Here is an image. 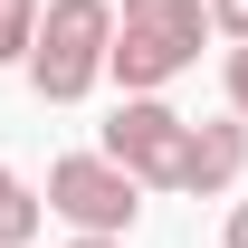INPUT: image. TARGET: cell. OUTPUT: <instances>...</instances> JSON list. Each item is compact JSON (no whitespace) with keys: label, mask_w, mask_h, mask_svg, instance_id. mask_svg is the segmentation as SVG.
Instances as JSON below:
<instances>
[{"label":"cell","mask_w":248,"mask_h":248,"mask_svg":"<svg viewBox=\"0 0 248 248\" xmlns=\"http://www.w3.org/2000/svg\"><path fill=\"white\" fill-rule=\"evenodd\" d=\"M67 248H124V239H67Z\"/></svg>","instance_id":"8fae6325"},{"label":"cell","mask_w":248,"mask_h":248,"mask_svg":"<svg viewBox=\"0 0 248 248\" xmlns=\"http://www.w3.org/2000/svg\"><path fill=\"white\" fill-rule=\"evenodd\" d=\"M201 29H210V0H124L115 10V67L105 77H124V95L172 86L201 58Z\"/></svg>","instance_id":"6da1fadb"},{"label":"cell","mask_w":248,"mask_h":248,"mask_svg":"<svg viewBox=\"0 0 248 248\" xmlns=\"http://www.w3.org/2000/svg\"><path fill=\"white\" fill-rule=\"evenodd\" d=\"M210 29H229V38L248 48V0H210Z\"/></svg>","instance_id":"ba28073f"},{"label":"cell","mask_w":248,"mask_h":248,"mask_svg":"<svg viewBox=\"0 0 248 248\" xmlns=\"http://www.w3.org/2000/svg\"><path fill=\"white\" fill-rule=\"evenodd\" d=\"M248 172V124H191V162H182V191H229Z\"/></svg>","instance_id":"5b68a950"},{"label":"cell","mask_w":248,"mask_h":248,"mask_svg":"<svg viewBox=\"0 0 248 248\" xmlns=\"http://www.w3.org/2000/svg\"><path fill=\"white\" fill-rule=\"evenodd\" d=\"M38 0H0V67H29V48H38Z\"/></svg>","instance_id":"52a82bcc"},{"label":"cell","mask_w":248,"mask_h":248,"mask_svg":"<svg viewBox=\"0 0 248 248\" xmlns=\"http://www.w3.org/2000/svg\"><path fill=\"white\" fill-rule=\"evenodd\" d=\"M105 162H124L134 182L153 191H182V162H191V124L162 105V95H124L115 124H105Z\"/></svg>","instance_id":"277c9868"},{"label":"cell","mask_w":248,"mask_h":248,"mask_svg":"<svg viewBox=\"0 0 248 248\" xmlns=\"http://www.w3.org/2000/svg\"><path fill=\"white\" fill-rule=\"evenodd\" d=\"M229 115L248 124V48H229Z\"/></svg>","instance_id":"9c48e42d"},{"label":"cell","mask_w":248,"mask_h":248,"mask_svg":"<svg viewBox=\"0 0 248 248\" xmlns=\"http://www.w3.org/2000/svg\"><path fill=\"white\" fill-rule=\"evenodd\" d=\"M38 219H48V201H38L19 172H0V248H29V239H38Z\"/></svg>","instance_id":"8992f818"},{"label":"cell","mask_w":248,"mask_h":248,"mask_svg":"<svg viewBox=\"0 0 248 248\" xmlns=\"http://www.w3.org/2000/svg\"><path fill=\"white\" fill-rule=\"evenodd\" d=\"M48 210L77 239H124L134 210H143V182L124 162H105V153H67V162H48Z\"/></svg>","instance_id":"3957f363"},{"label":"cell","mask_w":248,"mask_h":248,"mask_svg":"<svg viewBox=\"0 0 248 248\" xmlns=\"http://www.w3.org/2000/svg\"><path fill=\"white\" fill-rule=\"evenodd\" d=\"M105 67H115V10L105 0H48L38 48H29V86L48 105H77V95H95Z\"/></svg>","instance_id":"7a4b0ae2"},{"label":"cell","mask_w":248,"mask_h":248,"mask_svg":"<svg viewBox=\"0 0 248 248\" xmlns=\"http://www.w3.org/2000/svg\"><path fill=\"white\" fill-rule=\"evenodd\" d=\"M229 248H248V201H239V210H229Z\"/></svg>","instance_id":"30bf717a"}]
</instances>
